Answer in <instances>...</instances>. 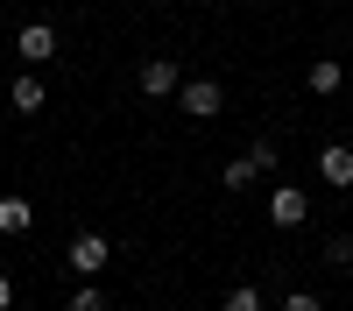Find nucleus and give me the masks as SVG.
I'll use <instances>...</instances> for the list:
<instances>
[{"label":"nucleus","instance_id":"1","mask_svg":"<svg viewBox=\"0 0 353 311\" xmlns=\"http://www.w3.org/2000/svg\"><path fill=\"white\" fill-rule=\"evenodd\" d=\"M176 106H184L191 121H219V113H226V85L219 78H184V85H176Z\"/></svg>","mask_w":353,"mask_h":311},{"label":"nucleus","instance_id":"2","mask_svg":"<svg viewBox=\"0 0 353 311\" xmlns=\"http://www.w3.org/2000/svg\"><path fill=\"white\" fill-rule=\"evenodd\" d=\"M269 219L283 226V234H297V226L311 219V191H304V184H276V191H269Z\"/></svg>","mask_w":353,"mask_h":311},{"label":"nucleus","instance_id":"3","mask_svg":"<svg viewBox=\"0 0 353 311\" xmlns=\"http://www.w3.org/2000/svg\"><path fill=\"white\" fill-rule=\"evenodd\" d=\"M14 57H21L28 71L50 64V57H57V28H50V21H21V28H14Z\"/></svg>","mask_w":353,"mask_h":311},{"label":"nucleus","instance_id":"4","mask_svg":"<svg viewBox=\"0 0 353 311\" xmlns=\"http://www.w3.org/2000/svg\"><path fill=\"white\" fill-rule=\"evenodd\" d=\"M134 85L149 99H176V85H184V64H176V57H149V64L134 71Z\"/></svg>","mask_w":353,"mask_h":311},{"label":"nucleus","instance_id":"5","mask_svg":"<svg viewBox=\"0 0 353 311\" xmlns=\"http://www.w3.org/2000/svg\"><path fill=\"white\" fill-rule=\"evenodd\" d=\"M113 262V241L106 234H71V276H99Z\"/></svg>","mask_w":353,"mask_h":311},{"label":"nucleus","instance_id":"6","mask_svg":"<svg viewBox=\"0 0 353 311\" xmlns=\"http://www.w3.org/2000/svg\"><path fill=\"white\" fill-rule=\"evenodd\" d=\"M8 106L21 113V121H36V113L50 106V85H43L36 71H14V92H8Z\"/></svg>","mask_w":353,"mask_h":311},{"label":"nucleus","instance_id":"7","mask_svg":"<svg viewBox=\"0 0 353 311\" xmlns=\"http://www.w3.org/2000/svg\"><path fill=\"white\" fill-rule=\"evenodd\" d=\"M318 177L353 191V141H325V149H318Z\"/></svg>","mask_w":353,"mask_h":311},{"label":"nucleus","instance_id":"8","mask_svg":"<svg viewBox=\"0 0 353 311\" xmlns=\"http://www.w3.org/2000/svg\"><path fill=\"white\" fill-rule=\"evenodd\" d=\"M28 226H36V198H21V191H0V234L21 241Z\"/></svg>","mask_w":353,"mask_h":311},{"label":"nucleus","instance_id":"9","mask_svg":"<svg viewBox=\"0 0 353 311\" xmlns=\"http://www.w3.org/2000/svg\"><path fill=\"white\" fill-rule=\"evenodd\" d=\"M304 85H311V92H318V99H332V92H339V85H346V64H339V57H318V64L304 71Z\"/></svg>","mask_w":353,"mask_h":311},{"label":"nucleus","instance_id":"10","mask_svg":"<svg viewBox=\"0 0 353 311\" xmlns=\"http://www.w3.org/2000/svg\"><path fill=\"white\" fill-rule=\"evenodd\" d=\"M254 177H261V170H254V156H233V163L219 170V184H226V191H248Z\"/></svg>","mask_w":353,"mask_h":311},{"label":"nucleus","instance_id":"11","mask_svg":"<svg viewBox=\"0 0 353 311\" xmlns=\"http://www.w3.org/2000/svg\"><path fill=\"white\" fill-rule=\"evenodd\" d=\"M71 311H106V290H99V276H78V290H71Z\"/></svg>","mask_w":353,"mask_h":311},{"label":"nucleus","instance_id":"12","mask_svg":"<svg viewBox=\"0 0 353 311\" xmlns=\"http://www.w3.org/2000/svg\"><path fill=\"white\" fill-rule=\"evenodd\" d=\"M219 311H261V290L254 283H233V290L219 297Z\"/></svg>","mask_w":353,"mask_h":311},{"label":"nucleus","instance_id":"13","mask_svg":"<svg viewBox=\"0 0 353 311\" xmlns=\"http://www.w3.org/2000/svg\"><path fill=\"white\" fill-rule=\"evenodd\" d=\"M248 156H254V170H261V177H269V170L283 163V149H276V141H269V134H261V141H254V149H248Z\"/></svg>","mask_w":353,"mask_h":311},{"label":"nucleus","instance_id":"14","mask_svg":"<svg viewBox=\"0 0 353 311\" xmlns=\"http://www.w3.org/2000/svg\"><path fill=\"white\" fill-rule=\"evenodd\" d=\"M276 311H325V297H311V290H290Z\"/></svg>","mask_w":353,"mask_h":311},{"label":"nucleus","instance_id":"15","mask_svg":"<svg viewBox=\"0 0 353 311\" xmlns=\"http://www.w3.org/2000/svg\"><path fill=\"white\" fill-rule=\"evenodd\" d=\"M325 262H339V269H353V234H346V241H332V248H325Z\"/></svg>","mask_w":353,"mask_h":311},{"label":"nucleus","instance_id":"16","mask_svg":"<svg viewBox=\"0 0 353 311\" xmlns=\"http://www.w3.org/2000/svg\"><path fill=\"white\" fill-rule=\"evenodd\" d=\"M0 311H14V276L0 269Z\"/></svg>","mask_w":353,"mask_h":311}]
</instances>
